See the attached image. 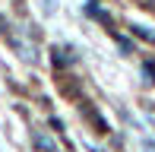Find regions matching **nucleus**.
Wrapping results in <instances>:
<instances>
[{"instance_id": "f257e3e1", "label": "nucleus", "mask_w": 155, "mask_h": 152, "mask_svg": "<svg viewBox=\"0 0 155 152\" xmlns=\"http://www.w3.org/2000/svg\"><path fill=\"white\" fill-rule=\"evenodd\" d=\"M32 149L35 152H60L57 140H54L48 130H32Z\"/></svg>"}, {"instance_id": "f03ea898", "label": "nucleus", "mask_w": 155, "mask_h": 152, "mask_svg": "<svg viewBox=\"0 0 155 152\" xmlns=\"http://www.w3.org/2000/svg\"><path fill=\"white\" fill-rule=\"evenodd\" d=\"M146 152H155V143L152 140H146Z\"/></svg>"}, {"instance_id": "7ed1b4c3", "label": "nucleus", "mask_w": 155, "mask_h": 152, "mask_svg": "<svg viewBox=\"0 0 155 152\" xmlns=\"http://www.w3.org/2000/svg\"><path fill=\"white\" fill-rule=\"evenodd\" d=\"M6 29H10V25H6L3 19H0V35H6Z\"/></svg>"}]
</instances>
